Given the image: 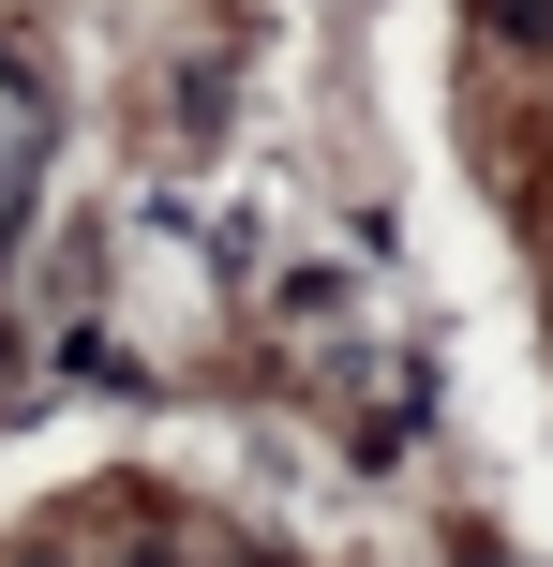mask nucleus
I'll return each mask as SVG.
<instances>
[{"mask_svg": "<svg viewBox=\"0 0 553 567\" xmlns=\"http://www.w3.org/2000/svg\"><path fill=\"white\" fill-rule=\"evenodd\" d=\"M479 16H494L509 45H553V0H479Z\"/></svg>", "mask_w": 553, "mask_h": 567, "instance_id": "obj_1", "label": "nucleus"}, {"mask_svg": "<svg viewBox=\"0 0 553 567\" xmlns=\"http://www.w3.org/2000/svg\"><path fill=\"white\" fill-rule=\"evenodd\" d=\"M30 567H60V553H30Z\"/></svg>", "mask_w": 553, "mask_h": 567, "instance_id": "obj_2", "label": "nucleus"}]
</instances>
